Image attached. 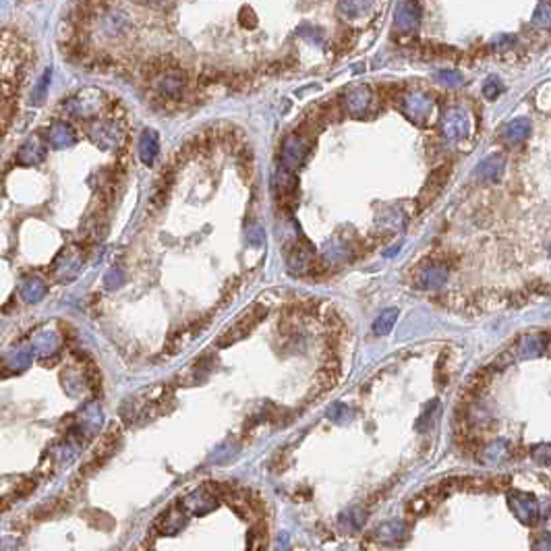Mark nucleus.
Returning a JSON list of instances; mask_svg holds the SVG:
<instances>
[{
  "label": "nucleus",
  "mask_w": 551,
  "mask_h": 551,
  "mask_svg": "<svg viewBox=\"0 0 551 551\" xmlns=\"http://www.w3.org/2000/svg\"><path fill=\"white\" fill-rule=\"evenodd\" d=\"M448 176H450V166L444 164V166H440V168H435L431 174H429V178H427V183H425L423 191L419 195V210H425L440 193L444 189L445 181H448Z\"/></svg>",
  "instance_id": "20e7f679"
},
{
  "label": "nucleus",
  "mask_w": 551,
  "mask_h": 551,
  "mask_svg": "<svg viewBox=\"0 0 551 551\" xmlns=\"http://www.w3.org/2000/svg\"><path fill=\"white\" fill-rule=\"evenodd\" d=\"M305 151H307V141L303 137H293L284 148V160L288 162V166H297L303 160Z\"/></svg>",
  "instance_id": "f8f14e48"
},
{
  "label": "nucleus",
  "mask_w": 551,
  "mask_h": 551,
  "mask_svg": "<svg viewBox=\"0 0 551 551\" xmlns=\"http://www.w3.org/2000/svg\"><path fill=\"white\" fill-rule=\"evenodd\" d=\"M440 128H442V135L450 141H458V139H465L470 131V118H468L467 110L462 108H448L444 114H442V121H440Z\"/></svg>",
  "instance_id": "f257e3e1"
},
{
  "label": "nucleus",
  "mask_w": 551,
  "mask_h": 551,
  "mask_svg": "<svg viewBox=\"0 0 551 551\" xmlns=\"http://www.w3.org/2000/svg\"><path fill=\"white\" fill-rule=\"evenodd\" d=\"M338 522H340V527L346 530V532H355V530H359L360 527H363V522H365V512L359 508L342 512V514H340Z\"/></svg>",
  "instance_id": "ddd939ff"
},
{
  "label": "nucleus",
  "mask_w": 551,
  "mask_h": 551,
  "mask_svg": "<svg viewBox=\"0 0 551 551\" xmlns=\"http://www.w3.org/2000/svg\"><path fill=\"white\" fill-rule=\"evenodd\" d=\"M396 319H398V311H396V309H388V311H383L382 315L375 319V323H373V332H375L378 336L388 334V332L394 328Z\"/></svg>",
  "instance_id": "2eb2a0df"
},
{
  "label": "nucleus",
  "mask_w": 551,
  "mask_h": 551,
  "mask_svg": "<svg viewBox=\"0 0 551 551\" xmlns=\"http://www.w3.org/2000/svg\"><path fill=\"white\" fill-rule=\"evenodd\" d=\"M530 135V121L529 118H514L508 123V127L504 128L502 137L510 146H518L520 141H525Z\"/></svg>",
  "instance_id": "9b49d317"
},
{
  "label": "nucleus",
  "mask_w": 551,
  "mask_h": 551,
  "mask_svg": "<svg viewBox=\"0 0 551 551\" xmlns=\"http://www.w3.org/2000/svg\"><path fill=\"white\" fill-rule=\"evenodd\" d=\"M532 458H535L539 465H551V445H537V448L532 450Z\"/></svg>",
  "instance_id": "412c9836"
},
{
  "label": "nucleus",
  "mask_w": 551,
  "mask_h": 551,
  "mask_svg": "<svg viewBox=\"0 0 551 551\" xmlns=\"http://www.w3.org/2000/svg\"><path fill=\"white\" fill-rule=\"evenodd\" d=\"M504 174V158L493 153L485 158L479 166H477V176L483 178V181H491V183H497Z\"/></svg>",
  "instance_id": "9d476101"
},
{
  "label": "nucleus",
  "mask_w": 551,
  "mask_h": 551,
  "mask_svg": "<svg viewBox=\"0 0 551 551\" xmlns=\"http://www.w3.org/2000/svg\"><path fill=\"white\" fill-rule=\"evenodd\" d=\"M429 506H431V502H429L427 497H415V500H410V502H408L406 510H408L410 514L419 516V514H425V512L429 510Z\"/></svg>",
  "instance_id": "4be33fe9"
},
{
  "label": "nucleus",
  "mask_w": 551,
  "mask_h": 551,
  "mask_svg": "<svg viewBox=\"0 0 551 551\" xmlns=\"http://www.w3.org/2000/svg\"><path fill=\"white\" fill-rule=\"evenodd\" d=\"M502 91H504V85H502V81H500L495 75H491L487 81H485V85H483V96H485L487 100H495Z\"/></svg>",
  "instance_id": "a211bd4d"
},
{
  "label": "nucleus",
  "mask_w": 551,
  "mask_h": 551,
  "mask_svg": "<svg viewBox=\"0 0 551 551\" xmlns=\"http://www.w3.org/2000/svg\"><path fill=\"white\" fill-rule=\"evenodd\" d=\"M371 89L367 85H353L344 93V106L353 116H365L371 106Z\"/></svg>",
  "instance_id": "7ed1b4c3"
},
{
  "label": "nucleus",
  "mask_w": 551,
  "mask_h": 551,
  "mask_svg": "<svg viewBox=\"0 0 551 551\" xmlns=\"http://www.w3.org/2000/svg\"><path fill=\"white\" fill-rule=\"evenodd\" d=\"M506 454H508V445L504 444V442H493V444H489L487 448H483L481 460H483L485 465H497Z\"/></svg>",
  "instance_id": "4468645a"
},
{
  "label": "nucleus",
  "mask_w": 551,
  "mask_h": 551,
  "mask_svg": "<svg viewBox=\"0 0 551 551\" xmlns=\"http://www.w3.org/2000/svg\"><path fill=\"white\" fill-rule=\"evenodd\" d=\"M328 415H330L332 421H338V423H344V421L353 419V410L348 406H344V404H334Z\"/></svg>",
  "instance_id": "6ab92c4d"
},
{
  "label": "nucleus",
  "mask_w": 551,
  "mask_h": 551,
  "mask_svg": "<svg viewBox=\"0 0 551 551\" xmlns=\"http://www.w3.org/2000/svg\"><path fill=\"white\" fill-rule=\"evenodd\" d=\"M532 551H551V532L543 530L532 539Z\"/></svg>",
  "instance_id": "aec40b11"
},
{
  "label": "nucleus",
  "mask_w": 551,
  "mask_h": 551,
  "mask_svg": "<svg viewBox=\"0 0 551 551\" xmlns=\"http://www.w3.org/2000/svg\"><path fill=\"white\" fill-rule=\"evenodd\" d=\"M532 23H535L537 27H545V29H550L551 27V2H541V4H537V9H535V15H532Z\"/></svg>",
  "instance_id": "f3484780"
},
{
  "label": "nucleus",
  "mask_w": 551,
  "mask_h": 551,
  "mask_svg": "<svg viewBox=\"0 0 551 551\" xmlns=\"http://www.w3.org/2000/svg\"><path fill=\"white\" fill-rule=\"evenodd\" d=\"M371 4L369 2H342L340 4V11L346 15V17H353V13H359V11H369Z\"/></svg>",
  "instance_id": "5701e85b"
},
{
  "label": "nucleus",
  "mask_w": 551,
  "mask_h": 551,
  "mask_svg": "<svg viewBox=\"0 0 551 551\" xmlns=\"http://www.w3.org/2000/svg\"><path fill=\"white\" fill-rule=\"evenodd\" d=\"M448 278V270L442 263H433V266H425L423 270L417 276V284L425 290H433L440 288Z\"/></svg>",
  "instance_id": "6e6552de"
},
{
  "label": "nucleus",
  "mask_w": 551,
  "mask_h": 551,
  "mask_svg": "<svg viewBox=\"0 0 551 551\" xmlns=\"http://www.w3.org/2000/svg\"><path fill=\"white\" fill-rule=\"evenodd\" d=\"M404 108V114L413 121V123H417V125H423L425 121L429 118V114H431V100L423 96V93H408L406 98H404L403 102Z\"/></svg>",
  "instance_id": "39448f33"
},
{
  "label": "nucleus",
  "mask_w": 551,
  "mask_h": 551,
  "mask_svg": "<svg viewBox=\"0 0 551 551\" xmlns=\"http://www.w3.org/2000/svg\"><path fill=\"white\" fill-rule=\"evenodd\" d=\"M373 537L385 547H394V545L403 543V539L406 537V527L403 525V520H390L382 527H378Z\"/></svg>",
  "instance_id": "0eeeda50"
},
{
  "label": "nucleus",
  "mask_w": 551,
  "mask_h": 551,
  "mask_svg": "<svg viewBox=\"0 0 551 551\" xmlns=\"http://www.w3.org/2000/svg\"><path fill=\"white\" fill-rule=\"evenodd\" d=\"M421 21V6L415 2H400L396 4V13H394V23L396 29L403 31H413Z\"/></svg>",
  "instance_id": "423d86ee"
},
{
  "label": "nucleus",
  "mask_w": 551,
  "mask_h": 551,
  "mask_svg": "<svg viewBox=\"0 0 551 551\" xmlns=\"http://www.w3.org/2000/svg\"><path fill=\"white\" fill-rule=\"evenodd\" d=\"M508 506L516 514V518L525 525H532L537 520V516H541V506H539L537 497H532L530 493L512 491L508 495Z\"/></svg>",
  "instance_id": "f03ea898"
},
{
  "label": "nucleus",
  "mask_w": 551,
  "mask_h": 551,
  "mask_svg": "<svg viewBox=\"0 0 551 551\" xmlns=\"http://www.w3.org/2000/svg\"><path fill=\"white\" fill-rule=\"evenodd\" d=\"M433 79L444 85H452V87H460V85L465 84L462 75H460L458 71H452V69H440V71H435V73H433Z\"/></svg>",
  "instance_id": "dca6fc26"
},
{
  "label": "nucleus",
  "mask_w": 551,
  "mask_h": 551,
  "mask_svg": "<svg viewBox=\"0 0 551 551\" xmlns=\"http://www.w3.org/2000/svg\"><path fill=\"white\" fill-rule=\"evenodd\" d=\"M545 350V334H529L518 340L516 357L518 359H532L539 357Z\"/></svg>",
  "instance_id": "1a4fd4ad"
}]
</instances>
